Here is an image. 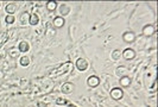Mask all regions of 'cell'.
I'll use <instances>...</instances> for the list:
<instances>
[{
  "label": "cell",
  "instance_id": "6da1fadb",
  "mask_svg": "<svg viewBox=\"0 0 158 107\" xmlns=\"http://www.w3.org/2000/svg\"><path fill=\"white\" fill-rule=\"evenodd\" d=\"M71 67V63L70 62H67V63H64L62 64L57 70H54L51 74H50V76H60V75H62L64 73H67V71L69 70V68Z\"/></svg>",
  "mask_w": 158,
  "mask_h": 107
},
{
  "label": "cell",
  "instance_id": "7402d4cb",
  "mask_svg": "<svg viewBox=\"0 0 158 107\" xmlns=\"http://www.w3.org/2000/svg\"><path fill=\"white\" fill-rule=\"evenodd\" d=\"M39 106H40V107H45V105H43V104H39Z\"/></svg>",
  "mask_w": 158,
  "mask_h": 107
},
{
  "label": "cell",
  "instance_id": "7c38bea8",
  "mask_svg": "<svg viewBox=\"0 0 158 107\" xmlns=\"http://www.w3.org/2000/svg\"><path fill=\"white\" fill-rule=\"evenodd\" d=\"M54 25H55L56 28H61V26H63L64 19L62 18V17H57V18H55V20H54Z\"/></svg>",
  "mask_w": 158,
  "mask_h": 107
},
{
  "label": "cell",
  "instance_id": "603a6c76",
  "mask_svg": "<svg viewBox=\"0 0 158 107\" xmlns=\"http://www.w3.org/2000/svg\"><path fill=\"white\" fill-rule=\"evenodd\" d=\"M0 5H1V2H0Z\"/></svg>",
  "mask_w": 158,
  "mask_h": 107
},
{
  "label": "cell",
  "instance_id": "5b68a950",
  "mask_svg": "<svg viewBox=\"0 0 158 107\" xmlns=\"http://www.w3.org/2000/svg\"><path fill=\"white\" fill-rule=\"evenodd\" d=\"M87 83H88V86H91V87H96V86H99L100 80H99L97 76H89L88 80H87Z\"/></svg>",
  "mask_w": 158,
  "mask_h": 107
},
{
  "label": "cell",
  "instance_id": "2e32d148",
  "mask_svg": "<svg viewBox=\"0 0 158 107\" xmlns=\"http://www.w3.org/2000/svg\"><path fill=\"white\" fill-rule=\"evenodd\" d=\"M29 63H30V58H29V57L23 56V57L20 58V64H22V66H29Z\"/></svg>",
  "mask_w": 158,
  "mask_h": 107
},
{
  "label": "cell",
  "instance_id": "9c48e42d",
  "mask_svg": "<svg viewBox=\"0 0 158 107\" xmlns=\"http://www.w3.org/2000/svg\"><path fill=\"white\" fill-rule=\"evenodd\" d=\"M16 8H17L16 4H8V5H6V12H8V14H11V16H13V13L16 12Z\"/></svg>",
  "mask_w": 158,
  "mask_h": 107
},
{
  "label": "cell",
  "instance_id": "8992f818",
  "mask_svg": "<svg viewBox=\"0 0 158 107\" xmlns=\"http://www.w3.org/2000/svg\"><path fill=\"white\" fill-rule=\"evenodd\" d=\"M73 89H74V85L70 83V82H67L62 86V92L64 94H70L73 92Z\"/></svg>",
  "mask_w": 158,
  "mask_h": 107
},
{
  "label": "cell",
  "instance_id": "5bb4252c",
  "mask_svg": "<svg viewBox=\"0 0 158 107\" xmlns=\"http://www.w3.org/2000/svg\"><path fill=\"white\" fill-rule=\"evenodd\" d=\"M130 83H131V79L130 77H123V79H120V85L123 86V87H127V86H130Z\"/></svg>",
  "mask_w": 158,
  "mask_h": 107
},
{
  "label": "cell",
  "instance_id": "ffe728a7",
  "mask_svg": "<svg viewBox=\"0 0 158 107\" xmlns=\"http://www.w3.org/2000/svg\"><path fill=\"white\" fill-rule=\"evenodd\" d=\"M125 73H126V69H125V68H123V67L117 69V74H118V75H124Z\"/></svg>",
  "mask_w": 158,
  "mask_h": 107
},
{
  "label": "cell",
  "instance_id": "9a60e30c",
  "mask_svg": "<svg viewBox=\"0 0 158 107\" xmlns=\"http://www.w3.org/2000/svg\"><path fill=\"white\" fill-rule=\"evenodd\" d=\"M56 6H57L56 1H49V2L46 4V8H48L49 11H54V10L56 8Z\"/></svg>",
  "mask_w": 158,
  "mask_h": 107
},
{
  "label": "cell",
  "instance_id": "ac0fdd59",
  "mask_svg": "<svg viewBox=\"0 0 158 107\" xmlns=\"http://www.w3.org/2000/svg\"><path fill=\"white\" fill-rule=\"evenodd\" d=\"M120 55H121V54H120V51H119V50H114V51H113V54H112V58L117 61V60H119Z\"/></svg>",
  "mask_w": 158,
  "mask_h": 107
},
{
  "label": "cell",
  "instance_id": "d6986e66",
  "mask_svg": "<svg viewBox=\"0 0 158 107\" xmlns=\"http://www.w3.org/2000/svg\"><path fill=\"white\" fill-rule=\"evenodd\" d=\"M5 20H6V23H7V24H12V23H14V20H16V19H14V17H13V16L8 14V16L6 17V19H5Z\"/></svg>",
  "mask_w": 158,
  "mask_h": 107
},
{
  "label": "cell",
  "instance_id": "30bf717a",
  "mask_svg": "<svg viewBox=\"0 0 158 107\" xmlns=\"http://www.w3.org/2000/svg\"><path fill=\"white\" fill-rule=\"evenodd\" d=\"M70 12V7L68 6V5H65V4H63L61 7H60V13L62 14V16H67L68 13Z\"/></svg>",
  "mask_w": 158,
  "mask_h": 107
},
{
  "label": "cell",
  "instance_id": "8fae6325",
  "mask_svg": "<svg viewBox=\"0 0 158 107\" xmlns=\"http://www.w3.org/2000/svg\"><path fill=\"white\" fill-rule=\"evenodd\" d=\"M19 51H22V52H26V51H29V44H28L25 40L20 42V44H19Z\"/></svg>",
  "mask_w": 158,
  "mask_h": 107
},
{
  "label": "cell",
  "instance_id": "3957f363",
  "mask_svg": "<svg viewBox=\"0 0 158 107\" xmlns=\"http://www.w3.org/2000/svg\"><path fill=\"white\" fill-rule=\"evenodd\" d=\"M111 97L114 99V100H119L123 98V91L120 88H113L111 91Z\"/></svg>",
  "mask_w": 158,
  "mask_h": 107
},
{
  "label": "cell",
  "instance_id": "ba28073f",
  "mask_svg": "<svg viewBox=\"0 0 158 107\" xmlns=\"http://www.w3.org/2000/svg\"><path fill=\"white\" fill-rule=\"evenodd\" d=\"M154 32H155V29H154L152 25H146V26L143 29V34L145 36H151Z\"/></svg>",
  "mask_w": 158,
  "mask_h": 107
},
{
  "label": "cell",
  "instance_id": "277c9868",
  "mask_svg": "<svg viewBox=\"0 0 158 107\" xmlns=\"http://www.w3.org/2000/svg\"><path fill=\"white\" fill-rule=\"evenodd\" d=\"M123 56H124L125 60H132V58H134L136 52H134L133 49H125L124 52H123Z\"/></svg>",
  "mask_w": 158,
  "mask_h": 107
},
{
  "label": "cell",
  "instance_id": "44dd1931",
  "mask_svg": "<svg viewBox=\"0 0 158 107\" xmlns=\"http://www.w3.org/2000/svg\"><path fill=\"white\" fill-rule=\"evenodd\" d=\"M57 104H65V100H62V99H57Z\"/></svg>",
  "mask_w": 158,
  "mask_h": 107
},
{
  "label": "cell",
  "instance_id": "7a4b0ae2",
  "mask_svg": "<svg viewBox=\"0 0 158 107\" xmlns=\"http://www.w3.org/2000/svg\"><path fill=\"white\" fill-rule=\"evenodd\" d=\"M76 68H77L80 71L87 70V68H88V62H87L85 58H79V60L76 61Z\"/></svg>",
  "mask_w": 158,
  "mask_h": 107
},
{
  "label": "cell",
  "instance_id": "4fadbf2b",
  "mask_svg": "<svg viewBox=\"0 0 158 107\" xmlns=\"http://www.w3.org/2000/svg\"><path fill=\"white\" fill-rule=\"evenodd\" d=\"M29 23H30L31 25H36V24H38V16H37V14H34V13L30 14Z\"/></svg>",
  "mask_w": 158,
  "mask_h": 107
},
{
  "label": "cell",
  "instance_id": "52a82bcc",
  "mask_svg": "<svg viewBox=\"0 0 158 107\" xmlns=\"http://www.w3.org/2000/svg\"><path fill=\"white\" fill-rule=\"evenodd\" d=\"M134 34L133 32H131V31H127V32H125L124 34V36H123V39L125 40V42H127V43H131V42H133L134 40Z\"/></svg>",
  "mask_w": 158,
  "mask_h": 107
},
{
  "label": "cell",
  "instance_id": "e0dca14e",
  "mask_svg": "<svg viewBox=\"0 0 158 107\" xmlns=\"http://www.w3.org/2000/svg\"><path fill=\"white\" fill-rule=\"evenodd\" d=\"M29 17H30V16H29V14H28L26 12H25V13H23V14L20 16V20H22V24H26V23L29 22V20H28V18H29Z\"/></svg>",
  "mask_w": 158,
  "mask_h": 107
}]
</instances>
